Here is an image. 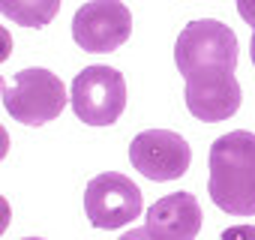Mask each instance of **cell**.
<instances>
[{
  "instance_id": "cell-5",
  "label": "cell",
  "mask_w": 255,
  "mask_h": 240,
  "mask_svg": "<svg viewBox=\"0 0 255 240\" xmlns=\"http://www.w3.org/2000/svg\"><path fill=\"white\" fill-rule=\"evenodd\" d=\"M84 213L102 231L129 225L141 213V189L120 171H102L84 189Z\"/></svg>"
},
{
  "instance_id": "cell-13",
  "label": "cell",
  "mask_w": 255,
  "mask_h": 240,
  "mask_svg": "<svg viewBox=\"0 0 255 240\" xmlns=\"http://www.w3.org/2000/svg\"><path fill=\"white\" fill-rule=\"evenodd\" d=\"M120 240H156V237H153L147 228H132V231H126Z\"/></svg>"
},
{
  "instance_id": "cell-10",
  "label": "cell",
  "mask_w": 255,
  "mask_h": 240,
  "mask_svg": "<svg viewBox=\"0 0 255 240\" xmlns=\"http://www.w3.org/2000/svg\"><path fill=\"white\" fill-rule=\"evenodd\" d=\"M60 9V0H0L3 18L21 27H45Z\"/></svg>"
},
{
  "instance_id": "cell-3",
  "label": "cell",
  "mask_w": 255,
  "mask_h": 240,
  "mask_svg": "<svg viewBox=\"0 0 255 240\" xmlns=\"http://www.w3.org/2000/svg\"><path fill=\"white\" fill-rule=\"evenodd\" d=\"M174 63L180 75L189 72H216V69H237V36L228 24L201 18L189 21L174 45Z\"/></svg>"
},
{
  "instance_id": "cell-1",
  "label": "cell",
  "mask_w": 255,
  "mask_h": 240,
  "mask_svg": "<svg viewBox=\"0 0 255 240\" xmlns=\"http://www.w3.org/2000/svg\"><path fill=\"white\" fill-rule=\"evenodd\" d=\"M210 201L231 216H255V132L237 129L210 144Z\"/></svg>"
},
{
  "instance_id": "cell-6",
  "label": "cell",
  "mask_w": 255,
  "mask_h": 240,
  "mask_svg": "<svg viewBox=\"0 0 255 240\" xmlns=\"http://www.w3.org/2000/svg\"><path fill=\"white\" fill-rule=\"evenodd\" d=\"M132 33V12L120 0H90L72 18V39L84 51H114Z\"/></svg>"
},
{
  "instance_id": "cell-4",
  "label": "cell",
  "mask_w": 255,
  "mask_h": 240,
  "mask_svg": "<svg viewBox=\"0 0 255 240\" xmlns=\"http://www.w3.org/2000/svg\"><path fill=\"white\" fill-rule=\"evenodd\" d=\"M69 102L81 123L111 126L126 108V81L114 66H87L69 87Z\"/></svg>"
},
{
  "instance_id": "cell-9",
  "label": "cell",
  "mask_w": 255,
  "mask_h": 240,
  "mask_svg": "<svg viewBox=\"0 0 255 240\" xmlns=\"http://www.w3.org/2000/svg\"><path fill=\"white\" fill-rule=\"evenodd\" d=\"M156 240H195L201 231V207L189 192H171L147 207V225Z\"/></svg>"
},
{
  "instance_id": "cell-15",
  "label": "cell",
  "mask_w": 255,
  "mask_h": 240,
  "mask_svg": "<svg viewBox=\"0 0 255 240\" xmlns=\"http://www.w3.org/2000/svg\"><path fill=\"white\" fill-rule=\"evenodd\" d=\"M24 240H42V237H24Z\"/></svg>"
},
{
  "instance_id": "cell-2",
  "label": "cell",
  "mask_w": 255,
  "mask_h": 240,
  "mask_svg": "<svg viewBox=\"0 0 255 240\" xmlns=\"http://www.w3.org/2000/svg\"><path fill=\"white\" fill-rule=\"evenodd\" d=\"M69 96L63 81L48 69H21L3 84V108L12 120L24 126H42L57 120L66 108Z\"/></svg>"
},
{
  "instance_id": "cell-7",
  "label": "cell",
  "mask_w": 255,
  "mask_h": 240,
  "mask_svg": "<svg viewBox=\"0 0 255 240\" xmlns=\"http://www.w3.org/2000/svg\"><path fill=\"white\" fill-rule=\"evenodd\" d=\"M129 162L147 180H177L192 162V150L183 135L171 129H147L129 141Z\"/></svg>"
},
{
  "instance_id": "cell-14",
  "label": "cell",
  "mask_w": 255,
  "mask_h": 240,
  "mask_svg": "<svg viewBox=\"0 0 255 240\" xmlns=\"http://www.w3.org/2000/svg\"><path fill=\"white\" fill-rule=\"evenodd\" d=\"M249 54H252V63H255V30H252V42H249Z\"/></svg>"
},
{
  "instance_id": "cell-12",
  "label": "cell",
  "mask_w": 255,
  "mask_h": 240,
  "mask_svg": "<svg viewBox=\"0 0 255 240\" xmlns=\"http://www.w3.org/2000/svg\"><path fill=\"white\" fill-rule=\"evenodd\" d=\"M237 12H240V18L246 24L255 27V0H237Z\"/></svg>"
},
{
  "instance_id": "cell-8",
  "label": "cell",
  "mask_w": 255,
  "mask_h": 240,
  "mask_svg": "<svg viewBox=\"0 0 255 240\" xmlns=\"http://www.w3.org/2000/svg\"><path fill=\"white\" fill-rule=\"evenodd\" d=\"M183 81H186V108L192 117L204 120V123L228 120L243 102V90L231 69L189 72L183 75Z\"/></svg>"
},
{
  "instance_id": "cell-11",
  "label": "cell",
  "mask_w": 255,
  "mask_h": 240,
  "mask_svg": "<svg viewBox=\"0 0 255 240\" xmlns=\"http://www.w3.org/2000/svg\"><path fill=\"white\" fill-rule=\"evenodd\" d=\"M222 240H255V225H231L222 231Z\"/></svg>"
}]
</instances>
